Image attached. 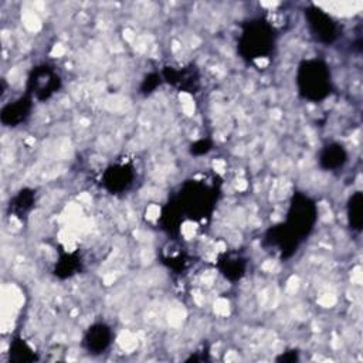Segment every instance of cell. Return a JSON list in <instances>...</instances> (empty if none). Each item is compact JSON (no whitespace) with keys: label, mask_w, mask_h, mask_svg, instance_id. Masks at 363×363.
I'll list each match as a JSON object with an SVG mask.
<instances>
[{"label":"cell","mask_w":363,"mask_h":363,"mask_svg":"<svg viewBox=\"0 0 363 363\" xmlns=\"http://www.w3.org/2000/svg\"><path fill=\"white\" fill-rule=\"evenodd\" d=\"M274 46V28L266 20H251L243 30L242 49L251 56L250 58H260L271 51Z\"/></svg>","instance_id":"6da1fadb"},{"label":"cell","mask_w":363,"mask_h":363,"mask_svg":"<svg viewBox=\"0 0 363 363\" xmlns=\"http://www.w3.org/2000/svg\"><path fill=\"white\" fill-rule=\"evenodd\" d=\"M301 92L311 100H321L328 94L329 74L319 61H307L300 67L298 76Z\"/></svg>","instance_id":"7a4b0ae2"},{"label":"cell","mask_w":363,"mask_h":363,"mask_svg":"<svg viewBox=\"0 0 363 363\" xmlns=\"http://www.w3.org/2000/svg\"><path fill=\"white\" fill-rule=\"evenodd\" d=\"M305 17L312 35L321 42H332L335 37V22L328 13L316 6L305 9Z\"/></svg>","instance_id":"3957f363"},{"label":"cell","mask_w":363,"mask_h":363,"mask_svg":"<svg viewBox=\"0 0 363 363\" xmlns=\"http://www.w3.org/2000/svg\"><path fill=\"white\" fill-rule=\"evenodd\" d=\"M58 84V77L47 70L46 67L37 69L33 73V77L30 78V85H31V92L36 94L39 98H47L54 90L57 88Z\"/></svg>","instance_id":"277c9868"},{"label":"cell","mask_w":363,"mask_h":363,"mask_svg":"<svg viewBox=\"0 0 363 363\" xmlns=\"http://www.w3.org/2000/svg\"><path fill=\"white\" fill-rule=\"evenodd\" d=\"M30 111V101L27 100H19L16 103H12L6 105L2 111V122L6 126H16L19 122L24 121Z\"/></svg>","instance_id":"5b68a950"},{"label":"cell","mask_w":363,"mask_h":363,"mask_svg":"<svg viewBox=\"0 0 363 363\" xmlns=\"http://www.w3.org/2000/svg\"><path fill=\"white\" fill-rule=\"evenodd\" d=\"M344 151L341 148H328L323 155H322V163L325 164L326 168H335V167H339V164H342V162L345 160L344 159Z\"/></svg>","instance_id":"8992f818"},{"label":"cell","mask_w":363,"mask_h":363,"mask_svg":"<svg viewBox=\"0 0 363 363\" xmlns=\"http://www.w3.org/2000/svg\"><path fill=\"white\" fill-rule=\"evenodd\" d=\"M112 171H114V169H112ZM108 175L111 176V179H110V182H107V183L110 185L111 189H124V187H126V185L129 183V182H126V180H129V179H126V172H125V169H121V172H118V171L115 169L114 172H110Z\"/></svg>","instance_id":"52a82bcc"},{"label":"cell","mask_w":363,"mask_h":363,"mask_svg":"<svg viewBox=\"0 0 363 363\" xmlns=\"http://www.w3.org/2000/svg\"><path fill=\"white\" fill-rule=\"evenodd\" d=\"M353 205L351 203V212H349V217H351V223H353L355 227H360L362 224V209H360V196H356L352 199Z\"/></svg>","instance_id":"ba28073f"}]
</instances>
